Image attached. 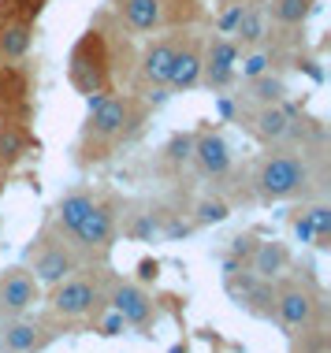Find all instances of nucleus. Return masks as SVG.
I'll list each match as a JSON object with an SVG mask.
<instances>
[{
  "label": "nucleus",
  "instance_id": "f257e3e1",
  "mask_svg": "<svg viewBox=\"0 0 331 353\" xmlns=\"http://www.w3.org/2000/svg\"><path fill=\"white\" fill-rule=\"evenodd\" d=\"M86 104H90V112H86V123H82V134H79L82 164L105 160L108 149H116L123 138H130L138 130V123L146 119V108L134 97H123V93L86 97Z\"/></svg>",
  "mask_w": 331,
  "mask_h": 353
},
{
  "label": "nucleus",
  "instance_id": "f03ea898",
  "mask_svg": "<svg viewBox=\"0 0 331 353\" xmlns=\"http://www.w3.org/2000/svg\"><path fill=\"white\" fill-rule=\"evenodd\" d=\"M108 41L97 26H90L86 34L74 41L71 49V68L68 79L71 85L82 93V97H101V93H112V68H108Z\"/></svg>",
  "mask_w": 331,
  "mask_h": 353
},
{
  "label": "nucleus",
  "instance_id": "7ed1b4c3",
  "mask_svg": "<svg viewBox=\"0 0 331 353\" xmlns=\"http://www.w3.org/2000/svg\"><path fill=\"white\" fill-rule=\"evenodd\" d=\"M313 183V168H309L305 152H272L257 164L253 186L264 201H287V197L305 194V186Z\"/></svg>",
  "mask_w": 331,
  "mask_h": 353
},
{
  "label": "nucleus",
  "instance_id": "20e7f679",
  "mask_svg": "<svg viewBox=\"0 0 331 353\" xmlns=\"http://www.w3.org/2000/svg\"><path fill=\"white\" fill-rule=\"evenodd\" d=\"M97 301H101V290L93 279H86V275H68V279H60L52 286V298H49L52 312L63 320L90 316V312L97 309Z\"/></svg>",
  "mask_w": 331,
  "mask_h": 353
},
{
  "label": "nucleus",
  "instance_id": "39448f33",
  "mask_svg": "<svg viewBox=\"0 0 331 353\" xmlns=\"http://www.w3.org/2000/svg\"><path fill=\"white\" fill-rule=\"evenodd\" d=\"M74 272H79V256H74L71 245L41 238L37 250H30V275L41 286H56L60 279H68V275H74Z\"/></svg>",
  "mask_w": 331,
  "mask_h": 353
},
{
  "label": "nucleus",
  "instance_id": "423d86ee",
  "mask_svg": "<svg viewBox=\"0 0 331 353\" xmlns=\"http://www.w3.org/2000/svg\"><path fill=\"white\" fill-rule=\"evenodd\" d=\"M317 294L301 283H283L276 286V316L287 323L290 331H309L317 323Z\"/></svg>",
  "mask_w": 331,
  "mask_h": 353
},
{
  "label": "nucleus",
  "instance_id": "0eeeda50",
  "mask_svg": "<svg viewBox=\"0 0 331 353\" xmlns=\"http://www.w3.org/2000/svg\"><path fill=\"white\" fill-rule=\"evenodd\" d=\"M37 298H41V283L30 275V268H8L0 275V320L23 316Z\"/></svg>",
  "mask_w": 331,
  "mask_h": 353
},
{
  "label": "nucleus",
  "instance_id": "6e6552de",
  "mask_svg": "<svg viewBox=\"0 0 331 353\" xmlns=\"http://www.w3.org/2000/svg\"><path fill=\"white\" fill-rule=\"evenodd\" d=\"M201 68H205V45L197 41V34H183L172 60V74H168V90L175 93L197 90L201 85Z\"/></svg>",
  "mask_w": 331,
  "mask_h": 353
},
{
  "label": "nucleus",
  "instance_id": "1a4fd4ad",
  "mask_svg": "<svg viewBox=\"0 0 331 353\" xmlns=\"http://www.w3.org/2000/svg\"><path fill=\"white\" fill-rule=\"evenodd\" d=\"M56 331H49L37 320H12L8 327H0V353H45L52 346Z\"/></svg>",
  "mask_w": 331,
  "mask_h": 353
},
{
  "label": "nucleus",
  "instance_id": "9d476101",
  "mask_svg": "<svg viewBox=\"0 0 331 353\" xmlns=\"http://www.w3.org/2000/svg\"><path fill=\"white\" fill-rule=\"evenodd\" d=\"M108 301L123 316V323H130V327H149L153 323V298L138 283H112Z\"/></svg>",
  "mask_w": 331,
  "mask_h": 353
},
{
  "label": "nucleus",
  "instance_id": "9b49d317",
  "mask_svg": "<svg viewBox=\"0 0 331 353\" xmlns=\"http://www.w3.org/2000/svg\"><path fill=\"white\" fill-rule=\"evenodd\" d=\"M71 238L82 245V250H108V245L116 242V208L93 201V208L86 212V219L79 223V231H74Z\"/></svg>",
  "mask_w": 331,
  "mask_h": 353
},
{
  "label": "nucleus",
  "instance_id": "f8f14e48",
  "mask_svg": "<svg viewBox=\"0 0 331 353\" xmlns=\"http://www.w3.org/2000/svg\"><path fill=\"white\" fill-rule=\"evenodd\" d=\"M194 164L201 175L209 179H223L227 171H231V145L216 134V130H197L194 134Z\"/></svg>",
  "mask_w": 331,
  "mask_h": 353
},
{
  "label": "nucleus",
  "instance_id": "ddd939ff",
  "mask_svg": "<svg viewBox=\"0 0 331 353\" xmlns=\"http://www.w3.org/2000/svg\"><path fill=\"white\" fill-rule=\"evenodd\" d=\"M179 37L183 34H164V37H157V41H149L146 52H141V79L149 85H157V90H168V74H172Z\"/></svg>",
  "mask_w": 331,
  "mask_h": 353
},
{
  "label": "nucleus",
  "instance_id": "4468645a",
  "mask_svg": "<svg viewBox=\"0 0 331 353\" xmlns=\"http://www.w3.org/2000/svg\"><path fill=\"white\" fill-rule=\"evenodd\" d=\"M34 49V23L23 15H0V63H23Z\"/></svg>",
  "mask_w": 331,
  "mask_h": 353
},
{
  "label": "nucleus",
  "instance_id": "2eb2a0df",
  "mask_svg": "<svg viewBox=\"0 0 331 353\" xmlns=\"http://www.w3.org/2000/svg\"><path fill=\"white\" fill-rule=\"evenodd\" d=\"M301 119V112L294 108V104H261V108H253V134H257L261 141H287L290 134V123Z\"/></svg>",
  "mask_w": 331,
  "mask_h": 353
},
{
  "label": "nucleus",
  "instance_id": "dca6fc26",
  "mask_svg": "<svg viewBox=\"0 0 331 353\" xmlns=\"http://www.w3.org/2000/svg\"><path fill=\"white\" fill-rule=\"evenodd\" d=\"M116 12L130 34H157L164 26V0H116Z\"/></svg>",
  "mask_w": 331,
  "mask_h": 353
},
{
  "label": "nucleus",
  "instance_id": "f3484780",
  "mask_svg": "<svg viewBox=\"0 0 331 353\" xmlns=\"http://www.w3.org/2000/svg\"><path fill=\"white\" fill-rule=\"evenodd\" d=\"M268 37H272V19H268L264 0H257V4H245L239 26H234V34H231V41L239 45L242 52H250V49H257V45H264Z\"/></svg>",
  "mask_w": 331,
  "mask_h": 353
},
{
  "label": "nucleus",
  "instance_id": "a211bd4d",
  "mask_svg": "<svg viewBox=\"0 0 331 353\" xmlns=\"http://www.w3.org/2000/svg\"><path fill=\"white\" fill-rule=\"evenodd\" d=\"M37 149V138L19 119H0V168H15Z\"/></svg>",
  "mask_w": 331,
  "mask_h": 353
},
{
  "label": "nucleus",
  "instance_id": "6ab92c4d",
  "mask_svg": "<svg viewBox=\"0 0 331 353\" xmlns=\"http://www.w3.org/2000/svg\"><path fill=\"white\" fill-rule=\"evenodd\" d=\"M287 82L279 79V74H272V71H264L257 74V79H242V93H239V101L242 104H253V108H261V104H283L287 101Z\"/></svg>",
  "mask_w": 331,
  "mask_h": 353
},
{
  "label": "nucleus",
  "instance_id": "aec40b11",
  "mask_svg": "<svg viewBox=\"0 0 331 353\" xmlns=\"http://www.w3.org/2000/svg\"><path fill=\"white\" fill-rule=\"evenodd\" d=\"M290 264V253L283 242H257V250L250 253V261H245V268H250L257 279H272L276 283L283 272H287Z\"/></svg>",
  "mask_w": 331,
  "mask_h": 353
},
{
  "label": "nucleus",
  "instance_id": "412c9836",
  "mask_svg": "<svg viewBox=\"0 0 331 353\" xmlns=\"http://www.w3.org/2000/svg\"><path fill=\"white\" fill-rule=\"evenodd\" d=\"M264 8H268L272 26H279V30H298V26H305L309 15L317 12V0H264Z\"/></svg>",
  "mask_w": 331,
  "mask_h": 353
},
{
  "label": "nucleus",
  "instance_id": "4be33fe9",
  "mask_svg": "<svg viewBox=\"0 0 331 353\" xmlns=\"http://www.w3.org/2000/svg\"><path fill=\"white\" fill-rule=\"evenodd\" d=\"M90 208H93V194H86V190H71V194H63L60 205H56V227H60V234L79 231V223L86 219Z\"/></svg>",
  "mask_w": 331,
  "mask_h": 353
},
{
  "label": "nucleus",
  "instance_id": "5701e85b",
  "mask_svg": "<svg viewBox=\"0 0 331 353\" xmlns=\"http://www.w3.org/2000/svg\"><path fill=\"white\" fill-rule=\"evenodd\" d=\"M242 49L231 41V37L216 34L209 45H205V68L201 71H234V63H239Z\"/></svg>",
  "mask_w": 331,
  "mask_h": 353
},
{
  "label": "nucleus",
  "instance_id": "b1692460",
  "mask_svg": "<svg viewBox=\"0 0 331 353\" xmlns=\"http://www.w3.org/2000/svg\"><path fill=\"white\" fill-rule=\"evenodd\" d=\"M239 305H245L253 316L272 320L276 316V286H272V279H253V286L245 290V298Z\"/></svg>",
  "mask_w": 331,
  "mask_h": 353
},
{
  "label": "nucleus",
  "instance_id": "393cba45",
  "mask_svg": "<svg viewBox=\"0 0 331 353\" xmlns=\"http://www.w3.org/2000/svg\"><path fill=\"white\" fill-rule=\"evenodd\" d=\"M227 216H231V205L220 197H201L194 208V223H223Z\"/></svg>",
  "mask_w": 331,
  "mask_h": 353
},
{
  "label": "nucleus",
  "instance_id": "a878e982",
  "mask_svg": "<svg viewBox=\"0 0 331 353\" xmlns=\"http://www.w3.org/2000/svg\"><path fill=\"white\" fill-rule=\"evenodd\" d=\"M245 12V4L242 0H227L223 4V12L216 15V34H223V37H231L234 34V26H239V19Z\"/></svg>",
  "mask_w": 331,
  "mask_h": 353
},
{
  "label": "nucleus",
  "instance_id": "bb28decb",
  "mask_svg": "<svg viewBox=\"0 0 331 353\" xmlns=\"http://www.w3.org/2000/svg\"><path fill=\"white\" fill-rule=\"evenodd\" d=\"M168 160L172 164H190V157H194V134H175L172 141H168Z\"/></svg>",
  "mask_w": 331,
  "mask_h": 353
},
{
  "label": "nucleus",
  "instance_id": "cd10ccee",
  "mask_svg": "<svg viewBox=\"0 0 331 353\" xmlns=\"http://www.w3.org/2000/svg\"><path fill=\"white\" fill-rule=\"evenodd\" d=\"M305 216H309L317 234H331V205H309Z\"/></svg>",
  "mask_w": 331,
  "mask_h": 353
},
{
  "label": "nucleus",
  "instance_id": "c85d7f7f",
  "mask_svg": "<svg viewBox=\"0 0 331 353\" xmlns=\"http://www.w3.org/2000/svg\"><path fill=\"white\" fill-rule=\"evenodd\" d=\"M257 242H261L257 234H234L231 238V256H239V261L245 264V261H250V253L257 250Z\"/></svg>",
  "mask_w": 331,
  "mask_h": 353
},
{
  "label": "nucleus",
  "instance_id": "c756f323",
  "mask_svg": "<svg viewBox=\"0 0 331 353\" xmlns=\"http://www.w3.org/2000/svg\"><path fill=\"white\" fill-rule=\"evenodd\" d=\"M157 231H160V223H157L153 216H138L134 223H130V234H134L138 242H149V238H153Z\"/></svg>",
  "mask_w": 331,
  "mask_h": 353
},
{
  "label": "nucleus",
  "instance_id": "7c9ffc66",
  "mask_svg": "<svg viewBox=\"0 0 331 353\" xmlns=\"http://www.w3.org/2000/svg\"><path fill=\"white\" fill-rule=\"evenodd\" d=\"M157 275H160V261H153V256H141V261H138V279L141 283H157Z\"/></svg>",
  "mask_w": 331,
  "mask_h": 353
},
{
  "label": "nucleus",
  "instance_id": "2f4dec72",
  "mask_svg": "<svg viewBox=\"0 0 331 353\" xmlns=\"http://www.w3.org/2000/svg\"><path fill=\"white\" fill-rule=\"evenodd\" d=\"M290 227H294V238H298V242H313V223H309V216L305 212H301V216H294V223H290Z\"/></svg>",
  "mask_w": 331,
  "mask_h": 353
},
{
  "label": "nucleus",
  "instance_id": "473e14b6",
  "mask_svg": "<svg viewBox=\"0 0 331 353\" xmlns=\"http://www.w3.org/2000/svg\"><path fill=\"white\" fill-rule=\"evenodd\" d=\"M119 331H123V316H119L116 309H112L108 316L101 320V335H105V339H112V335H119Z\"/></svg>",
  "mask_w": 331,
  "mask_h": 353
},
{
  "label": "nucleus",
  "instance_id": "72a5a7b5",
  "mask_svg": "<svg viewBox=\"0 0 331 353\" xmlns=\"http://www.w3.org/2000/svg\"><path fill=\"white\" fill-rule=\"evenodd\" d=\"M190 231H194V223H186V219H168V227H164L168 238H186Z\"/></svg>",
  "mask_w": 331,
  "mask_h": 353
},
{
  "label": "nucleus",
  "instance_id": "f704fd0d",
  "mask_svg": "<svg viewBox=\"0 0 331 353\" xmlns=\"http://www.w3.org/2000/svg\"><path fill=\"white\" fill-rule=\"evenodd\" d=\"M15 63H0V104H4V97H8V90H12V79H15Z\"/></svg>",
  "mask_w": 331,
  "mask_h": 353
},
{
  "label": "nucleus",
  "instance_id": "c9c22d12",
  "mask_svg": "<svg viewBox=\"0 0 331 353\" xmlns=\"http://www.w3.org/2000/svg\"><path fill=\"white\" fill-rule=\"evenodd\" d=\"M220 116H223V119H231V116H234V104H231V101H227V97L220 101Z\"/></svg>",
  "mask_w": 331,
  "mask_h": 353
},
{
  "label": "nucleus",
  "instance_id": "e433bc0d",
  "mask_svg": "<svg viewBox=\"0 0 331 353\" xmlns=\"http://www.w3.org/2000/svg\"><path fill=\"white\" fill-rule=\"evenodd\" d=\"M172 353H186V346H172Z\"/></svg>",
  "mask_w": 331,
  "mask_h": 353
},
{
  "label": "nucleus",
  "instance_id": "4c0bfd02",
  "mask_svg": "<svg viewBox=\"0 0 331 353\" xmlns=\"http://www.w3.org/2000/svg\"><path fill=\"white\" fill-rule=\"evenodd\" d=\"M0 186H4V175H0Z\"/></svg>",
  "mask_w": 331,
  "mask_h": 353
},
{
  "label": "nucleus",
  "instance_id": "58836bf2",
  "mask_svg": "<svg viewBox=\"0 0 331 353\" xmlns=\"http://www.w3.org/2000/svg\"><path fill=\"white\" fill-rule=\"evenodd\" d=\"M317 4H320V0H317Z\"/></svg>",
  "mask_w": 331,
  "mask_h": 353
}]
</instances>
